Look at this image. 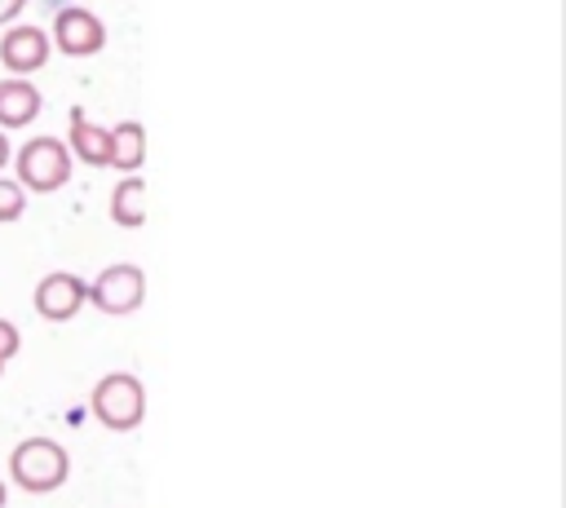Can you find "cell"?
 Masks as SVG:
<instances>
[{
    "label": "cell",
    "mask_w": 566,
    "mask_h": 508,
    "mask_svg": "<svg viewBox=\"0 0 566 508\" xmlns=\"http://www.w3.org/2000/svg\"><path fill=\"white\" fill-rule=\"evenodd\" d=\"M9 477L27 495H49L71 477V455L53 437H22L9 451Z\"/></svg>",
    "instance_id": "obj_1"
},
{
    "label": "cell",
    "mask_w": 566,
    "mask_h": 508,
    "mask_svg": "<svg viewBox=\"0 0 566 508\" xmlns=\"http://www.w3.org/2000/svg\"><path fill=\"white\" fill-rule=\"evenodd\" d=\"M88 406H93V415H97L102 428H111V433H133V428L142 424V415H146V389H142L137 375L111 371V375H102V380L93 384Z\"/></svg>",
    "instance_id": "obj_2"
},
{
    "label": "cell",
    "mask_w": 566,
    "mask_h": 508,
    "mask_svg": "<svg viewBox=\"0 0 566 508\" xmlns=\"http://www.w3.org/2000/svg\"><path fill=\"white\" fill-rule=\"evenodd\" d=\"M71 181V150L57 137H31L18 150V186L31 194H53Z\"/></svg>",
    "instance_id": "obj_3"
},
{
    "label": "cell",
    "mask_w": 566,
    "mask_h": 508,
    "mask_svg": "<svg viewBox=\"0 0 566 508\" xmlns=\"http://www.w3.org/2000/svg\"><path fill=\"white\" fill-rule=\"evenodd\" d=\"M142 300H146V274L137 269V265H128V261H115V265H106L93 283H88V305H97L102 314H133V309H142Z\"/></svg>",
    "instance_id": "obj_4"
},
{
    "label": "cell",
    "mask_w": 566,
    "mask_h": 508,
    "mask_svg": "<svg viewBox=\"0 0 566 508\" xmlns=\"http://www.w3.org/2000/svg\"><path fill=\"white\" fill-rule=\"evenodd\" d=\"M49 44H53L62 57H93V53L106 44V27H102V18H97L93 9L66 4V9H57V18H53Z\"/></svg>",
    "instance_id": "obj_5"
},
{
    "label": "cell",
    "mask_w": 566,
    "mask_h": 508,
    "mask_svg": "<svg viewBox=\"0 0 566 508\" xmlns=\"http://www.w3.org/2000/svg\"><path fill=\"white\" fill-rule=\"evenodd\" d=\"M31 300H35V314H40V318H49V322H66V318H75V314L84 309V300H88V283H84L80 274L53 269V274H44V278L35 283Z\"/></svg>",
    "instance_id": "obj_6"
},
{
    "label": "cell",
    "mask_w": 566,
    "mask_h": 508,
    "mask_svg": "<svg viewBox=\"0 0 566 508\" xmlns=\"http://www.w3.org/2000/svg\"><path fill=\"white\" fill-rule=\"evenodd\" d=\"M49 31L44 27H9L0 35V66L9 75H31L49 62Z\"/></svg>",
    "instance_id": "obj_7"
},
{
    "label": "cell",
    "mask_w": 566,
    "mask_h": 508,
    "mask_svg": "<svg viewBox=\"0 0 566 508\" xmlns=\"http://www.w3.org/2000/svg\"><path fill=\"white\" fill-rule=\"evenodd\" d=\"M44 97L27 75H4L0 80V128H27L40 115Z\"/></svg>",
    "instance_id": "obj_8"
},
{
    "label": "cell",
    "mask_w": 566,
    "mask_h": 508,
    "mask_svg": "<svg viewBox=\"0 0 566 508\" xmlns=\"http://www.w3.org/2000/svg\"><path fill=\"white\" fill-rule=\"evenodd\" d=\"M80 163H88V168H106L111 163V128H102V124H93L80 106L71 110V146H66Z\"/></svg>",
    "instance_id": "obj_9"
},
{
    "label": "cell",
    "mask_w": 566,
    "mask_h": 508,
    "mask_svg": "<svg viewBox=\"0 0 566 508\" xmlns=\"http://www.w3.org/2000/svg\"><path fill=\"white\" fill-rule=\"evenodd\" d=\"M146 159V128L137 119H124L111 128V163L106 168H119V172H137Z\"/></svg>",
    "instance_id": "obj_10"
},
{
    "label": "cell",
    "mask_w": 566,
    "mask_h": 508,
    "mask_svg": "<svg viewBox=\"0 0 566 508\" xmlns=\"http://www.w3.org/2000/svg\"><path fill=\"white\" fill-rule=\"evenodd\" d=\"M111 221L124 230H137L146 221V181L137 172H128L115 190H111Z\"/></svg>",
    "instance_id": "obj_11"
},
{
    "label": "cell",
    "mask_w": 566,
    "mask_h": 508,
    "mask_svg": "<svg viewBox=\"0 0 566 508\" xmlns=\"http://www.w3.org/2000/svg\"><path fill=\"white\" fill-rule=\"evenodd\" d=\"M22 212H27V190H22L18 181L0 177V225H4V221H18Z\"/></svg>",
    "instance_id": "obj_12"
},
{
    "label": "cell",
    "mask_w": 566,
    "mask_h": 508,
    "mask_svg": "<svg viewBox=\"0 0 566 508\" xmlns=\"http://www.w3.org/2000/svg\"><path fill=\"white\" fill-rule=\"evenodd\" d=\"M18 349H22V336H18V327H13L9 318H0V362L18 358Z\"/></svg>",
    "instance_id": "obj_13"
},
{
    "label": "cell",
    "mask_w": 566,
    "mask_h": 508,
    "mask_svg": "<svg viewBox=\"0 0 566 508\" xmlns=\"http://www.w3.org/2000/svg\"><path fill=\"white\" fill-rule=\"evenodd\" d=\"M22 4H27V0H0V27H4V22H13V18L22 13Z\"/></svg>",
    "instance_id": "obj_14"
},
{
    "label": "cell",
    "mask_w": 566,
    "mask_h": 508,
    "mask_svg": "<svg viewBox=\"0 0 566 508\" xmlns=\"http://www.w3.org/2000/svg\"><path fill=\"white\" fill-rule=\"evenodd\" d=\"M9 163V137H4V128H0V168Z\"/></svg>",
    "instance_id": "obj_15"
},
{
    "label": "cell",
    "mask_w": 566,
    "mask_h": 508,
    "mask_svg": "<svg viewBox=\"0 0 566 508\" xmlns=\"http://www.w3.org/2000/svg\"><path fill=\"white\" fill-rule=\"evenodd\" d=\"M4 499H9V486H4V481H0V508H4Z\"/></svg>",
    "instance_id": "obj_16"
},
{
    "label": "cell",
    "mask_w": 566,
    "mask_h": 508,
    "mask_svg": "<svg viewBox=\"0 0 566 508\" xmlns=\"http://www.w3.org/2000/svg\"><path fill=\"white\" fill-rule=\"evenodd\" d=\"M0 371H4V362H0Z\"/></svg>",
    "instance_id": "obj_17"
}]
</instances>
